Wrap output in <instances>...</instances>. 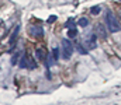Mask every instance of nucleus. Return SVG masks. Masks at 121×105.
<instances>
[{
	"label": "nucleus",
	"instance_id": "f257e3e1",
	"mask_svg": "<svg viewBox=\"0 0 121 105\" xmlns=\"http://www.w3.org/2000/svg\"><path fill=\"white\" fill-rule=\"evenodd\" d=\"M106 23H107V27H108V30L111 32H117L120 30V25H118V23H117V20H116V17H114V14L111 11H107Z\"/></svg>",
	"mask_w": 121,
	"mask_h": 105
},
{
	"label": "nucleus",
	"instance_id": "f03ea898",
	"mask_svg": "<svg viewBox=\"0 0 121 105\" xmlns=\"http://www.w3.org/2000/svg\"><path fill=\"white\" fill-rule=\"evenodd\" d=\"M62 48H63V59H69L72 52H73V45L69 39H63L62 41Z\"/></svg>",
	"mask_w": 121,
	"mask_h": 105
},
{
	"label": "nucleus",
	"instance_id": "7ed1b4c3",
	"mask_svg": "<svg viewBox=\"0 0 121 105\" xmlns=\"http://www.w3.org/2000/svg\"><path fill=\"white\" fill-rule=\"evenodd\" d=\"M30 34L32 36H35V38H41L42 34H44V31H42L41 27H30Z\"/></svg>",
	"mask_w": 121,
	"mask_h": 105
},
{
	"label": "nucleus",
	"instance_id": "20e7f679",
	"mask_svg": "<svg viewBox=\"0 0 121 105\" xmlns=\"http://www.w3.org/2000/svg\"><path fill=\"white\" fill-rule=\"evenodd\" d=\"M21 56H23V53H21V52L14 53V56L11 58V65H13V66H14V65H17V63H18V60L21 59Z\"/></svg>",
	"mask_w": 121,
	"mask_h": 105
},
{
	"label": "nucleus",
	"instance_id": "39448f33",
	"mask_svg": "<svg viewBox=\"0 0 121 105\" xmlns=\"http://www.w3.org/2000/svg\"><path fill=\"white\" fill-rule=\"evenodd\" d=\"M35 66H37L35 60H34L31 56H27V67H28V69H35Z\"/></svg>",
	"mask_w": 121,
	"mask_h": 105
},
{
	"label": "nucleus",
	"instance_id": "423d86ee",
	"mask_svg": "<svg viewBox=\"0 0 121 105\" xmlns=\"http://www.w3.org/2000/svg\"><path fill=\"white\" fill-rule=\"evenodd\" d=\"M76 35H78V30H76L75 27L69 28V31H68V36H69V38H75Z\"/></svg>",
	"mask_w": 121,
	"mask_h": 105
},
{
	"label": "nucleus",
	"instance_id": "0eeeda50",
	"mask_svg": "<svg viewBox=\"0 0 121 105\" xmlns=\"http://www.w3.org/2000/svg\"><path fill=\"white\" fill-rule=\"evenodd\" d=\"M35 56H37L39 60H42V59H44V51H42V49H35Z\"/></svg>",
	"mask_w": 121,
	"mask_h": 105
},
{
	"label": "nucleus",
	"instance_id": "6e6552de",
	"mask_svg": "<svg viewBox=\"0 0 121 105\" xmlns=\"http://www.w3.org/2000/svg\"><path fill=\"white\" fill-rule=\"evenodd\" d=\"M20 67H27V56L23 55L20 59Z\"/></svg>",
	"mask_w": 121,
	"mask_h": 105
},
{
	"label": "nucleus",
	"instance_id": "1a4fd4ad",
	"mask_svg": "<svg viewBox=\"0 0 121 105\" xmlns=\"http://www.w3.org/2000/svg\"><path fill=\"white\" fill-rule=\"evenodd\" d=\"M97 31H99L100 36L106 38V31H104V28H103V25H101V24H99V25H97Z\"/></svg>",
	"mask_w": 121,
	"mask_h": 105
},
{
	"label": "nucleus",
	"instance_id": "9d476101",
	"mask_svg": "<svg viewBox=\"0 0 121 105\" xmlns=\"http://www.w3.org/2000/svg\"><path fill=\"white\" fill-rule=\"evenodd\" d=\"M6 31H7L6 25H4V24H0V38H3V36L6 35Z\"/></svg>",
	"mask_w": 121,
	"mask_h": 105
},
{
	"label": "nucleus",
	"instance_id": "9b49d317",
	"mask_svg": "<svg viewBox=\"0 0 121 105\" xmlns=\"http://www.w3.org/2000/svg\"><path fill=\"white\" fill-rule=\"evenodd\" d=\"M78 24H79L80 27H87V24H89V21H87V18H80Z\"/></svg>",
	"mask_w": 121,
	"mask_h": 105
},
{
	"label": "nucleus",
	"instance_id": "f8f14e48",
	"mask_svg": "<svg viewBox=\"0 0 121 105\" xmlns=\"http://www.w3.org/2000/svg\"><path fill=\"white\" fill-rule=\"evenodd\" d=\"M100 10H101V8H100V7H99V6H94V7H91V14H94V16H97V14H99V13H100Z\"/></svg>",
	"mask_w": 121,
	"mask_h": 105
},
{
	"label": "nucleus",
	"instance_id": "ddd939ff",
	"mask_svg": "<svg viewBox=\"0 0 121 105\" xmlns=\"http://www.w3.org/2000/svg\"><path fill=\"white\" fill-rule=\"evenodd\" d=\"M52 58H54L55 60H58V58H59V51H58V48H55V49L52 51Z\"/></svg>",
	"mask_w": 121,
	"mask_h": 105
},
{
	"label": "nucleus",
	"instance_id": "4468645a",
	"mask_svg": "<svg viewBox=\"0 0 121 105\" xmlns=\"http://www.w3.org/2000/svg\"><path fill=\"white\" fill-rule=\"evenodd\" d=\"M78 51H79L80 53H83V55H86V53H87V51H86V49H85L82 45H79V46H78Z\"/></svg>",
	"mask_w": 121,
	"mask_h": 105
},
{
	"label": "nucleus",
	"instance_id": "2eb2a0df",
	"mask_svg": "<svg viewBox=\"0 0 121 105\" xmlns=\"http://www.w3.org/2000/svg\"><path fill=\"white\" fill-rule=\"evenodd\" d=\"M54 21H56V16H51V17L48 18V23H49V24H52Z\"/></svg>",
	"mask_w": 121,
	"mask_h": 105
},
{
	"label": "nucleus",
	"instance_id": "dca6fc26",
	"mask_svg": "<svg viewBox=\"0 0 121 105\" xmlns=\"http://www.w3.org/2000/svg\"><path fill=\"white\" fill-rule=\"evenodd\" d=\"M66 27H68V28H72V27H73V20H72V18H70V20L68 21V24H66Z\"/></svg>",
	"mask_w": 121,
	"mask_h": 105
}]
</instances>
